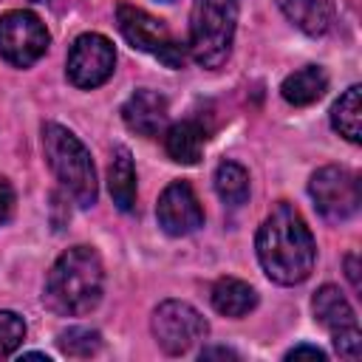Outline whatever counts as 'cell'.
<instances>
[{"instance_id":"9c48e42d","label":"cell","mask_w":362,"mask_h":362,"mask_svg":"<svg viewBox=\"0 0 362 362\" xmlns=\"http://www.w3.org/2000/svg\"><path fill=\"white\" fill-rule=\"evenodd\" d=\"M113 68H116L113 42L105 34H96V31L79 34L74 40L71 51H68V59H65L68 82L82 88V90H93L102 82H107Z\"/></svg>"},{"instance_id":"603a6c76","label":"cell","mask_w":362,"mask_h":362,"mask_svg":"<svg viewBox=\"0 0 362 362\" xmlns=\"http://www.w3.org/2000/svg\"><path fill=\"white\" fill-rule=\"evenodd\" d=\"M11 212H14V187L6 178H0V226L11 218Z\"/></svg>"},{"instance_id":"2e32d148","label":"cell","mask_w":362,"mask_h":362,"mask_svg":"<svg viewBox=\"0 0 362 362\" xmlns=\"http://www.w3.org/2000/svg\"><path fill=\"white\" fill-rule=\"evenodd\" d=\"M107 189H110L113 204L122 212H133V206H136V167H133V156L127 147L113 150V161L107 167Z\"/></svg>"},{"instance_id":"9a60e30c","label":"cell","mask_w":362,"mask_h":362,"mask_svg":"<svg viewBox=\"0 0 362 362\" xmlns=\"http://www.w3.org/2000/svg\"><path fill=\"white\" fill-rule=\"evenodd\" d=\"M204 141H206V130L195 119L175 122L164 136L167 156L178 164H198V158L204 153Z\"/></svg>"},{"instance_id":"cb8c5ba5","label":"cell","mask_w":362,"mask_h":362,"mask_svg":"<svg viewBox=\"0 0 362 362\" xmlns=\"http://www.w3.org/2000/svg\"><path fill=\"white\" fill-rule=\"evenodd\" d=\"M300 356H311V359H325V354L320 351V348H314V345H294L288 354H286V359H300Z\"/></svg>"},{"instance_id":"e0dca14e","label":"cell","mask_w":362,"mask_h":362,"mask_svg":"<svg viewBox=\"0 0 362 362\" xmlns=\"http://www.w3.org/2000/svg\"><path fill=\"white\" fill-rule=\"evenodd\" d=\"M328 88V74L320 65H305L294 74H288L280 85V93L288 105L294 107H305L311 102H317Z\"/></svg>"},{"instance_id":"ffe728a7","label":"cell","mask_w":362,"mask_h":362,"mask_svg":"<svg viewBox=\"0 0 362 362\" xmlns=\"http://www.w3.org/2000/svg\"><path fill=\"white\" fill-rule=\"evenodd\" d=\"M57 345L65 356H93L102 348V334L85 325H71L57 337Z\"/></svg>"},{"instance_id":"7402d4cb","label":"cell","mask_w":362,"mask_h":362,"mask_svg":"<svg viewBox=\"0 0 362 362\" xmlns=\"http://www.w3.org/2000/svg\"><path fill=\"white\" fill-rule=\"evenodd\" d=\"M331 337H334V348H337L339 356H345V359H359V354H362V334H359V325L345 328V331H337V334H331Z\"/></svg>"},{"instance_id":"d4e9b609","label":"cell","mask_w":362,"mask_h":362,"mask_svg":"<svg viewBox=\"0 0 362 362\" xmlns=\"http://www.w3.org/2000/svg\"><path fill=\"white\" fill-rule=\"evenodd\" d=\"M345 266H348V280H351V286H354V291H359V288H362V283H359V269H356V255H348V257H345Z\"/></svg>"},{"instance_id":"30bf717a","label":"cell","mask_w":362,"mask_h":362,"mask_svg":"<svg viewBox=\"0 0 362 362\" xmlns=\"http://www.w3.org/2000/svg\"><path fill=\"white\" fill-rule=\"evenodd\" d=\"M156 218H158V226L173 238L192 235L195 229L204 226L201 201L187 181H173L164 187L156 204Z\"/></svg>"},{"instance_id":"4fadbf2b","label":"cell","mask_w":362,"mask_h":362,"mask_svg":"<svg viewBox=\"0 0 362 362\" xmlns=\"http://www.w3.org/2000/svg\"><path fill=\"white\" fill-rule=\"evenodd\" d=\"M209 300L218 314L238 320V317H246L257 305V291L238 277H221V280H215Z\"/></svg>"},{"instance_id":"7c38bea8","label":"cell","mask_w":362,"mask_h":362,"mask_svg":"<svg viewBox=\"0 0 362 362\" xmlns=\"http://www.w3.org/2000/svg\"><path fill=\"white\" fill-rule=\"evenodd\" d=\"M311 311L317 317V322L322 328H328L331 334L337 331H345V328H354L356 325V314L351 308V303L345 300V294L337 288V286H322L314 291V300H311Z\"/></svg>"},{"instance_id":"8992f818","label":"cell","mask_w":362,"mask_h":362,"mask_svg":"<svg viewBox=\"0 0 362 362\" xmlns=\"http://www.w3.org/2000/svg\"><path fill=\"white\" fill-rule=\"evenodd\" d=\"M153 337L158 348L170 356H181L189 348H195L201 339H206L209 325L201 317L198 308H192L184 300H164L156 305L153 320H150Z\"/></svg>"},{"instance_id":"6da1fadb","label":"cell","mask_w":362,"mask_h":362,"mask_svg":"<svg viewBox=\"0 0 362 362\" xmlns=\"http://www.w3.org/2000/svg\"><path fill=\"white\" fill-rule=\"evenodd\" d=\"M255 249H257V260L266 277L280 286L303 283L311 274L314 260H317L314 235L305 218L288 201H277L272 206V212L257 229Z\"/></svg>"},{"instance_id":"44dd1931","label":"cell","mask_w":362,"mask_h":362,"mask_svg":"<svg viewBox=\"0 0 362 362\" xmlns=\"http://www.w3.org/2000/svg\"><path fill=\"white\" fill-rule=\"evenodd\" d=\"M25 339V320L17 311H0V359L11 356Z\"/></svg>"},{"instance_id":"5bb4252c","label":"cell","mask_w":362,"mask_h":362,"mask_svg":"<svg viewBox=\"0 0 362 362\" xmlns=\"http://www.w3.org/2000/svg\"><path fill=\"white\" fill-rule=\"evenodd\" d=\"M277 6L288 17V23H294L300 31L311 37H320L331 28L334 20L331 0H277Z\"/></svg>"},{"instance_id":"4316f807","label":"cell","mask_w":362,"mask_h":362,"mask_svg":"<svg viewBox=\"0 0 362 362\" xmlns=\"http://www.w3.org/2000/svg\"><path fill=\"white\" fill-rule=\"evenodd\" d=\"M34 3H45V0H34Z\"/></svg>"},{"instance_id":"484cf974","label":"cell","mask_w":362,"mask_h":362,"mask_svg":"<svg viewBox=\"0 0 362 362\" xmlns=\"http://www.w3.org/2000/svg\"><path fill=\"white\" fill-rule=\"evenodd\" d=\"M209 356H229V359H235L238 354L229 351V348H204L201 351V359H209Z\"/></svg>"},{"instance_id":"ac0fdd59","label":"cell","mask_w":362,"mask_h":362,"mask_svg":"<svg viewBox=\"0 0 362 362\" xmlns=\"http://www.w3.org/2000/svg\"><path fill=\"white\" fill-rule=\"evenodd\" d=\"M331 127L351 144L362 141V88L351 85L331 107Z\"/></svg>"},{"instance_id":"3957f363","label":"cell","mask_w":362,"mask_h":362,"mask_svg":"<svg viewBox=\"0 0 362 362\" xmlns=\"http://www.w3.org/2000/svg\"><path fill=\"white\" fill-rule=\"evenodd\" d=\"M42 153L59 187L74 198V204L82 209L93 206L99 189H96V170L88 147L68 127L48 122L42 124Z\"/></svg>"},{"instance_id":"8fae6325","label":"cell","mask_w":362,"mask_h":362,"mask_svg":"<svg viewBox=\"0 0 362 362\" xmlns=\"http://www.w3.org/2000/svg\"><path fill=\"white\" fill-rule=\"evenodd\" d=\"M122 119L124 124L144 136V139H153L158 133H164L167 127V119H170V110H167V99L158 93V90H150V88H139L130 93V99L122 105Z\"/></svg>"},{"instance_id":"52a82bcc","label":"cell","mask_w":362,"mask_h":362,"mask_svg":"<svg viewBox=\"0 0 362 362\" xmlns=\"http://www.w3.org/2000/svg\"><path fill=\"white\" fill-rule=\"evenodd\" d=\"M51 45L45 23L28 8H11L0 14V59L14 68L34 65Z\"/></svg>"},{"instance_id":"5b68a950","label":"cell","mask_w":362,"mask_h":362,"mask_svg":"<svg viewBox=\"0 0 362 362\" xmlns=\"http://www.w3.org/2000/svg\"><path fill=\"white\" fill-rule=\"evenodd\" d=\"M116 25H119L122 37L133 48L156 57L167 68H181L184 65V59H187L184 45L173 37V31L167 28V23L158 20V17H153L150 11H144V8L122 0L116 6Z\"/></svg>"},{"instance_id":"ba28073f","label":"cell","mask_w":362,"mask_h":362,"mask_svg":"<svg viewBox=\"0 0 362 362\" xmlns=\"http://www.w3.org/2000/svg\"><path fill=\"white\" fill-rule=\"evenodd\" d=\"M308 195L325 221L339 223V221H348L351 215H356V209H359V178L348 167L328 164L311 175Z\"/></svg>"},{"instance_id":"83f0119b","label":"cell","mask_w":362,"mask_h":362,"mask_svg":"<svg viewBox=\"0 0 362 362\" xmlns=\"http://www.w3.org/2000/svg\"><path fill=\"white\" fill-rule=\"evenodd\" d=\"M164 3H173V0H164Z\"/></svg>"},{"instance_id":"7a4b0ae2","label":"cell","mask_w":362,"mask_h":362,"mask_svg":"<svg viewBox=\"0 0 362 362\" xmlns=\"http://www.w3.org/2000/svg\"><path fill=\"white\" fill-rule=\"evenodd\" d=\"M102 291L105 269L99 252L93 246H71L54 260L45 277L42 303L59 317H82L99 305Z\"/></svg>"},{"instance_id":"d6986e66","label":"cell","mask_w":362,"mask_h":362,"mask_svg":"<svg viewBox=\"0 0 362 362\" xmlns=\"http://www.w3.org/2000/svg\"><path fill=\"white\" fill-rule=\"evenodd\" d=\"M215 192L223 204L240 206L249 198V173L238 161H221L215 170Z\"/></svg>"},{"instance_id":"277c9868","label":"cell","mask_w":362,"mask_h":362,"mask_svg":"<svg viewBox=\"0 0 362 362\" xmlns=\"http://www.w3.org/2000/svg\"><path fill=\"white\" fill-rule=\"evenodd\" d=\"M238 25L235 0H192L189 11V57L204 68H221L232 54Z\"/></svg>"}]
</instances>
